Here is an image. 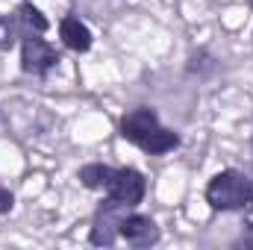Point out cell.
<instances>
[{"instance_id":"6da1fadb","label":"cell","mask_w":253,"mask_h":250,"mask_svg":"<svg viewBox=\"0 0 253 250\" xmlns=\"http://www.w3.org/2000/svg\"><path fill=\"white\" fill-rule=\"evenodd\" d=\"M77 180L91 191H106V197L112 200H121L126 206H138L144 200V174L135 171V168H112V165H100V162H91V165H83L77 171Z\"/></svg>"},{"instance_id":"7a4b0ae2","label":"cell","mask_w":253,"mask_h":250,"mask_svg":"<svg viewBox=\"0 0 253 250\" xmlns=\"http://www.w3.org/2000/svg\"><path fill=\"white\" fill-rule=\"evenodd\" d=\"M118 129L129 144H135L138 150H144L150 156H162V153H171L180 147V135L162 124L156 109H150V106L129 109L121 118Z\"/></svg>"},{"instance_id":"3957f363","label":"cell","mask_w":253,"mask_h":250,"mask_svg":"<svg viewBox=\"0 0 253 250\" xmlns=\"http://www.w3.org/2000/svg\"><path fill=\"white\" fill-rule=\"evenodd\" d=\"M206 203L215 212H242L253 203V180L245 171H218L206 186Z\"/></svg>"},{"instance_id":"277c9868","label":"cell","mask_w":253,"mask_h":250,"mask_svg":"<svg viewBox=\"0 0 253 250\" xmlns=\"http://www.w3.org/2000/svg\"><path fill=\"white\" fill-rule=\"evenodd\" d=\"M59 65V53L56 47L42 39V33H21V71L30 77H47L53 68Z\"/></svg>"},{"instance_id":"5b68a950","label":"cell","mask_w":253,"mask_h":250,"mask_svg":"<svg viewBox=\"0 0 253 250\" xmlns=\"http://www.w3.org/2000/svg\"><path fill=\"white\" fill-rule=\"evenodd\" d=\"M132 206H126L121 200H106L97 206V215H94V224H91V245H115L118 242V224L129 212Z\"/></svg>"},{"instance_id":"8992f818","label":"cell","mask_w":253,"mask_h":250,"mask_svg":"<svg viewBox=\"0 0 253 250\" xmlns=\"http://www.w3.org/2000/svg\"><path fill=\"white\" fill-rule=\"evenodd\" d=\"M118 239H124L132 248H150L159 242V227L150 215L141 212H126L118 224Z\"/></svg>"},{"instance_id":"52a82bcc","label":"cell","mask_w":253,"mask_h":250,"mask_svg":"<svg viewBox=\"0 0 253 250\" xmlns=\"http://www.w3.org/2000/svg\"><path fill=\"white\" fill-rule=\"evenodd\" d=\"M59 39H62L65 47L74 50V53H88L91 44H94L91 30H88L77 15H65L62 21H59Z\"/></svg>"},{"instance_id":"ba28073f","label":"cell","mask_w":253,"mask_h":250,"mask_svg":"<svg viewBox=\"0 0 253 250\" xmlns=\"http://www.w3.org/2000/svg\"><path fill=\"white\" fill-rule=\"evenodd\" d=\"M18 21H21V27H24V30H30V33H42V36H44V33L50 30L47 18H44V15H42L30 0H24V3L18 6Z\"/></svg>"},{"instance_id":"9c48e42d","label":"cell","mask_w":253,"mask_h":250,"mask_svg":"<svg viewBox=\"0 0 253 250\" xmlns=\"http://www.w3.org/2000/svg\"><path fill=\"white\" fill-rule=\"evenodd\" d=\"M18 27H21L18 15H0V50H12L15 47V42L21 39Z\"/></svg>"},{"instance_id":"30bf717a","label":"cell","mask_w":253,"mask_h":250,"mask_svg":"<svg viewBox=\"0 0 253 250\" xmlns=\"http://www.w3.org/2000/svg\"><path fill=\"white\" fill-rule=\"evenodd\" d=\"M242 212H245V218H242V242L248 248H253V203L245 206Z\"/></svg>"},{"instance_id":"8fae6325","label":"cell","mask_w":253,"mask_h":250,"mask_svg":"<svg viewBox=\"0 0 253 250\" xmlns=\"http://www.w3.org/2000/svg\"><path fill=\"white\" fill-rule=\"evenodd\" d=\"M12 203H15V197H12V191H6V188H0V215H3V212H9V209H12Z\"/></svg>"},{"instance_id":"7c38bea8","label":"cell","mask_w":253,"mask_h":250,"mask_svg":"<svg viewBox=\"0 0 253 250\" xmlns=\"http://www.w3.org/2000/svg\"><path fill=\"white\" fill-rule=\"evenodd\" d=\"M251 3H253V0H251Z\"/></svg>"}]
</instances>
